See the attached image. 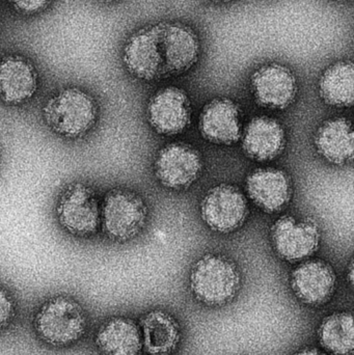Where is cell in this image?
Wrapping results in <instances>:
<instances>
[{
    "instance_id": "6da1fadb",
    "label": "cell",
    "mask_w": 354,
    "mask_h": 355,
    "mask_svg": "<svg viewBox=\"0 0 354 355\" xmlns=\"http://www.w3.org/2000/svg\"><path fill=\"white\" fill-rule=\"evenodd\" d=\"M201 44L193 28L180 22H157L133 33L124 46L123 62L141 80L178 76L199 60Z\"/></svg>"
},
{
    "instance_id": "7a4b0ae2",
    "label": "cell",
    "mask_w": 354,
    "mask_h": 355,
    "mask_svg": "<svg viewBox=\"0 0 354 355\" xmlns=\"http://www.w3.org/2000/svg\"><path fill=\"white\" fill-rule=\"evenodd\" d=\"M42 112L48 127L56 135L68 139L89 132L98 118L95 99L78 87H68L54 94Z\"/></svg>"
},
{
    "instance_id": "3957f363",
    "label": "cell",
    "mask_w": 354,
    "mask_h": 355,
    "mask_svg": "<svg viewBox=\"0 0 354 355\" xmlns=\"http://www.w3.org/2000/svg\"><path fill=\"white\" fill-rule=\"evenodd\" d=\"M236 264L220 254L200 259L191 273V289L197 300L207 306H222L232 300L240 288Z\"/></svg>"
},
{
    "instance_id": "277c9868",
    "label": "cell",
    "mask_w": 354,
    "mask_h": 355,
    "mask_svg": "<svg viewBox=\"0 0 354 355\" xmlns=\"http://www.w3.org/2000/svg\"><path fill=\"white\" fill-rule=\"evenodd\" d=\"M35 327L39 337L55 347L78 341L87 329V316L80 304L71 297L56 296L37 312Z\"/></svg>"
},
{
    "instance_id": "5b68a950",
    "label": "cell",
    "mask_w": 354,
    "mask_h": 355,
    "mask_svg": "<svg viewBox=\"0 0 354 355\" xmlns=\"http://www.w3.org/2000/svg\"><path fill=\"white\" fill-rule=\"evenodd\" d=\"M147 217V206L136 192L116 188L104 196L100 225L110 240L128 241L141 233Z\"/></svg>"
},
{
    "instance_id": "8992f818",
    "label": "cell",
    "mask_w": 354,
    "mask_h": 355,
    "mask_svg": "<svg viewBox=\"0 0 354 355\" xmlns=\"http://www.w3.org/2000/svg\"><path fill=\"white\" fill-rule=\"evenodd\" d=\"M58 223L71 235L91 237L99 231L101 205L91 186L75 182L64 188L56 204Z\"/></svg>"
},
{
    "instance_id": "52a82bcc",
    "label": "cell",
    "mask_w": 354,
    "mask_h": 355,
    "mask_svg": "<svg viewBox=\"0 0 354 355\" xmlns=\"http://www.w3.org/2000/svg\"><path fill=\"white\" fill-rule=\"evenodd\" d=\"M201 212L210 229L220 233H231L245 223L249 206L238 188L222 184L207 192L202 200Z\"/></svg>"
},
{
    "instance_id": "ba28073f",
    "label": "cell",
    "mask_w": 354,
    "mask_h": 355,
    "mask_svg": "<svg viewBox=\"0 0 354 355\" xmlns=\"http://www.w3.org/2000/svg\"><path fill=\"white\" fill-rule=\"evenodd\" d=\"M203 168L197 150L184 144H172L160 150L155 160V173L162 185L170 189H185L200 177Z\"/></svg>"
},
{
    "instance_id": "9c48e42d",
    "label": "cell",
    "mask_w": 354,
    "mask_h": 355,
    "mask_svg": "<svg viewBox=\"0 0 354 355\" xmlns=\"http://www.w3.org/2000/svg\"><path fill=\"white\" fill-rule=\"evenodd\" d=\"M272 242L281 258L288 262L305 260L316 252L319 245V231L314 221H299L291 216H283L272 230Z\"/></svg>"
},
{
    "instance_id": "30bf717a",
    "label": "cell",
    "mask_w": 354,
    "mask_h": 355,
    "mask_svg": "<svg viewBox=\"0 0 354 355\" xmlns=\"http://www.w3.org/2000/svg\"><path fill=\"white\" fill-rule=\"evenodd\" d=\"M251 89L260 105L272 110H285L297 96V78L292 71L284 64H265L251 76Z\"/></svg>"
},
{
    "instance_id": "8fae6325",
    "label": "cell",
    "mask_w": 354,
    "mask_h": 355,
    "mask_svg": "<svg viewBox=\"0 0 354 355\" xmlns=\"http://www.w3.org/2000/svg\"><path fill=\"white\" fill-rule=\"evenodd\" d=\"M148 114L152 127L158 133L179 135L191 123V100L183 89L176 87H166L153 96L148 107Z\"/></svg>"
},
{
    "instance_id": "7c38bea8",
    "label": "cell",
    "mask_w": 354,
    "mask_h": 355,
    "mask_svg": "<svg viewBox=\"0 0 354 355\" xmlns=\"http://www.w3.org/2000/svg\"><path fill=\"white\" fill-rule=\"evenodd\" d=\"M37 72L30 60L21 55L0 58V101L21 105L37 93Z\"/></svg>"
},
{
    "instance_id": "4fadbf2b",
    "label": "cell",
    "mask_w": 354,
    "mask_h": 355,
    "mask_svg": "<svg viewBox=\"0 0 354 355\" xmlns=\"http://www.w3.org/2000/svg\"><path fill=\"white\" fill-rule=\"evenodd\" d=\"M291 286L301 302L318 306L334 294L336 275L333 267L324 261H308L293 271Z\"/></svg>"
},
{
    "instance_id": "5bb4252c",
    "label": "cell",
    "mask_w": 354,
    "mask_h": 355,
    "mask_svg": "<svg viewBox=\"0 0 354 355\" xmlns=\"http://www.w3.org/2000/svg\"><path fill=\"white\" fill-rule=\"evenodd\" d=\"M240 110L229 99H216L204 107L200 119L202 135L211 143L232 145L241 137Z\"/></svg>"
},
{
    "instance_id": "9a60e30c",
    "label": "cell",
    "mask_w": 354,
    "mask_h": 355,
    "mask_svg": "<svg viewBox=\"0 0 354 355\" xmlns=\"http://www.w3.org/2000/svg\"><path fill=\"white\" fill-rule=\"evenodd\" d=\"M247 190L251 200L268 213L282 210L292 193L289 177L276 168H260L249 175Z\"/></svg>"
},
{
    "instance_id": "2e32d148",
    "label": "cell",
    "mask_w": 354,
    "mask_h": 355,
    "mask_svg": "<svg viewBox=\"0 0 354 355\" xmlns=\"http://www.w3.org/2000/svg\"><path fill=\"white\" fill-rule=\"evenodd\" d=\"M282 125L268 116H258L247 125L243 135L245 153L258 162H268L282 153L285 148Z\"/></svg>"
},
{
    "instance_id": "e0dca14e",
    "label": "cell",
    "mask_w": 354,
    "mask_h": 355,
    "mask_svg": "<svg viewBox=\"0 0 354 355\" xmlns=\"http://www.w3.org/2000/svg\"><path fill=\"white\" fill-rule=\"evenodd\" d=\"M96 344L103 355H141L143 347L136 323L121 317L110 319L100 327Z\"/></svg>"
},
{
    "instance_id": "ac0fdd59",
    "label": "cell",
    "mask_w": 354,
    "mask_h": 355,
    "mask_svg": "<svg viewBox=\"0 0 354 355\" xmlns=\"http://www.w3.org/2000/svg\"><path fill=\"white\" fill-rule=\"evenodd\" d=\"M143 346L150 355L172 354L180 342V327L163 311H152L141 319Z\"/></svg>"
},
{
    "instance_id": "d6986e66",
    "label": "cell",
    "mask_w": 354,
    "mask_h": 355,
    "mask_svg": "<svg viewBox=\"0 0 354 355\" xmlns=\"http://www.w3.org/2000/svg\"><path fill=\"white\" fill-rule=\"evenodd\" d=\"M319 153L335 164H345L353 157V131L351 121L333 119L324 123L316 135Z\"/></svg>"
},
{
    "instance_id": "ffe728a7",
    "label": "cell",
    "mask_w": 354,
    "mask_h": 355,
    "mask_svg": "<svg viewBox=\"0 0 354 355\" xmlns=\"http://www.w3.org/2000/svg\"><path fill=\"white\" fill-rule=\"evenodd\" d=\"M354 68L348 60L332 64L326 69L319 80L322 99L336 107H349L354 100Z\"/></svg>"
},
{
    "instance_id": "44dd1931",
    "label": "cell",
    "mask_w": 354,
    "mask_h": 355,
    "mask_svg": "<svg viewBox=\"0 0 354 355\" xmlns=\"http://www.w3.org/2000/svg\"><path fill=\"white\" fill-rule=\"evenodd\" d=\"M322 346L336 355H349L354 348L353 319L351 313H334L319 327Z\"/></svg>"
},
{
    "instance_id": "7402d4cb",
    "label": "cell",
    "mask_w": 354,
    "mask_h": 355,
    "mask_svg": "<svg viewBox=\"0 0 354 355\" xmlns=\"http://www.w3.org/2000/svg\"><path fill=\"white\" fill-rule=\"evenodd\" d=\"M15 314V304L12 296L6 290L0 287V329L6 327Z\"/></svg>"
},
{
    "instance_id": "603a6c76",
    "label": "cell",
    "mask_w": 354,
    "mask_h": 355,
    "mask_svg": "<svg viewBox=\"0 0 354 355\" xmlns=\"http://www.w3.org/2000/svg\"><path fill=\"white\" fill-rule=\"evenodd\" d=\"M51 0H8L12 8L25 15L37 14L45 10Z\"/></svg>"
},
{
    "instance_id": "cb8c5ba5",
    "label": "cell",
    "mask_w": 354,
    "mask_h": 355,
    "mask_svg": "<svg viewBox=\"0 0 354 355\" xmlns=\"http://www.w3.org/2000/svg\"><path fill=\"white\" fill-rule=\"evenodd\" d=\"M295 355H326L321 350L317 349V348L314 347H308L305 348V349L301 350V352H297Z\"/></svg>"
},
{
    "instance_id": "d4e9b609",
    "label": "cell",
    "mask_w": 354,
    "mask_h": 355,
    "mask_svg": "<svg viewBox=\"0 0 354 355\" xmlns=\"http://www.w3.org/2000/svg\"><path fill=\"white\" fill-rule=\"evenodd\" d=\"M349 281H351V284L353 283V264H351V268H349Z\"/></svg>"
},
{
    "instance_id": "484cf974",
    "label": "cell",
    "mask_w": 354,
    "mask_h": 355,
    "mask_svg": "<svg viewBox=\"0 0 354 355\" xmlns=\"http://www.w3.org/2000/svg\"><path fill=\"white\" fill-rule=\"evenodd\" d=\"M98 1L103 2V3H112V2L116 1V0H98Z\"/></svg>"
},
{
    "instance_id": "4316f807",
    "label": "cell",
    "mask_w": 354,
    "mask_h": 355,
    "mask_svg": "<svg viewBox=\"0 0 354 355\" xmlns=\"http://www.w3.org/2000/svg\"><path fill=\"white\" fill-rule=\"evenodd\" d=\"M211 1H214V2H230V1H232V0H211Z\"/></svg>"
}]
</instances>
